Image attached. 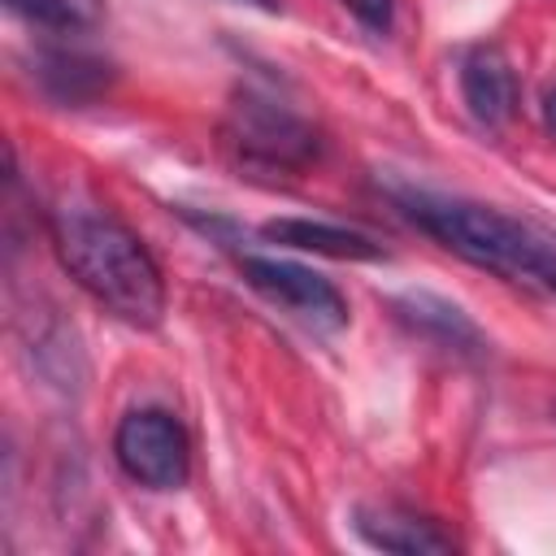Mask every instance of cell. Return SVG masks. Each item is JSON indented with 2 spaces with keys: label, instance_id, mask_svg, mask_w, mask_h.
Returning <instances> with one entry per match:
<instances>
[{
  "label": "cell",
  "instance_id": "1",
  "mask_svg": "<svg viewBox=\"0 0 556 556\" xmlns=\"http://www.w3.org/2000/svg\"><path fill=\"white\" fill-rule=\"evenodd\" d=\"M48 235H52V248H56L61 265L70 269V278L96 304H104L113 317L143 326V330L161 326V317H165L161 265L152 261L143 239L122 217H113L109 208H100L91 200L65 195L48 213Z\"/></svg>",
  "mask_w": 556,
  "mask_h": 556
},
{
  "label": "cell",
  "instance_id": "2",
  "mask_svg": "<svg viewBox=\"0 0 556 556\" xmlns=\"http://www.w3.org/2000/svg\"><path fill=\"white\" fill-rule=\"evenodd\" d=\"M395 204L421 235H430L452 256H460L504 282L556 295V235H547L513 213H500L491 204L460 200V195L395 191Z\"/></svg>",
  "mask_w": 556,
  "mask_h": 556
},
{
  "label": "cell",
  "instance_id": "3",
  "mask_svg": "<svg viewBox=\"0 0 556 556\" xmlns=\"http://www.w3.org/2000/svg\"><path fill=\"white\" fill-rule=\"evenodd\" d=\"M222 143L235 152L239 165L282 169V174H300L321 156V135L313 122H304L287 104H278L261 91H248V87L230 100Z\"/></svg>",
  "mask_w": 556,
  "mask_h": 556
},
{
  "label": "cell",
  "instance_id": "4",
  "mask_svg": "<svg viewBox=\"0 0 556 556\" xmlns=\"http://www.w3.org/2000/svg\"><path fill=\"white\" fill-rule=\"evenodd\" d=\"M113 456L122 473L148 491H178L191 478V439L165 408H135L117 421Z\"/></svg>",
  "mask_w": 556,
  "mask_h": 556
},
{
  "label": "cell",
  "instance_id": "5",
  "mask_svg": "<svg viewBox=\"0 0 556 556\" xmlns=\"http://www.w3.org/2000/svg\"><path fill=\"white\" fill-rule=\"evenodd\" d=\"M239 274L252 291H261L265 300H274L278 308L295 313L300 321L317 326V330H343L348 326V300L339 295V287L295 261H278V256H239Z\"/></svg>",
  "mask_w": 556,
  "mask_h": 556
},
{
  "label": "cell",
  "instance_id": "6",
  "mask_svg": "<svg viewBox=\"0 0 556 556\" xmlns=\"http://www.w3.org/2000/svg\"><path fill=\"white\" fill-rule=\"evenodd\" d=\"M460 100H465L469 117L482 122V126L513 122L521 91H517V74H513V61L504 56V48L478 43V48L465 52V61H460Z\"/></svg>",
  "mask_w": 556,
  "mask_h": 556
},
{
  "label": "cell",
  "instance_id": "7",
  "mask_svg": "<svg viewBox=\"0 0 556 556\" xmlns=\"http://www.w3.org/2000/svg\"><path fill=\"white\" fill-rule=\"evenodd\" d=\"M356 534L378 547V552H400V556H452L456 539L447 530H439L426 517H413L404 508L391 504H361L356 508Z\"/></svg>",
  "mask_w": 556,
  "mask_h": 556
},
{
  "label": "cell",
  "instance_id": "8",
  "mask_svg": "<svg viewBox=\"0 0 556 556\" xmlns=\"http://www.w3.org/2000/svg\"><path fill=\"white\" fill-rule=\"evenodd\" d=\"M261 239L295 248V252L334 256V261H382L387 256V248L374 243L369 235L334 226V222H313V217H269L261 222Z\"/></svg>",
  "mask_w": 556,
  "mask_h": 556
},
{
  "label": "cell",
  "instance_id": "9",
  "mask_svg": "<svg viewBox=\"0 0 556 556\" xmlns=\"http://www.w3.org/2000/svg\"><path fill=\"white\" fill-rule=\"evenodd\" d=\"M391 308L400 313L404 326H413L417 334L434 339L439 348L469 352V356L486 348L482 330H478V326L465 317V308H456L452 300H439V295H430V291H408V295H400Z\"/></svg>",
  "mask_w": 556,
  "mask_h": 556
},
{
  "label": "cell",
  "instance_id": "10",
  "mask_svg": "<svg viewBox=\"0 0 556 556\" xmlns=\"http://www.w3.org/2000/svg\"><path fill=\"white\" fill-rule=\"evenodd\" d=\"M35 74H39L43 91L65 100V104L91 100V96H100L109 87V65L91 61V56H78V52H43Z\"/></svg>",
  "mask_w": 556,
  "mask_h": 556
},
{
  "label": "cell",
  "instance_id": "11",
  "mask_svg": "<svg viewBox=\"0 0 556 556\" xmlns=\"http://www.w3.org/2000/svg\"><path fill=\"white\" fill-rule=\"evenodd\" d=\"M17 17L35 22V26H48L56 35H74V30H91L100 26L104 17V4L100 0H4Z\"/></svg>",
  "mask_w": 556,
  "mask_h": 556
},
{
  "label": "cell",
  "instance_id": "12",
  "mask_svg": "<svg viewBox=\"0 0 556 556\" xmlns=\"http://www.w3.org/2000/svg\"><path fill=\"white\" fill-rule=\"evenodd\" d=\"M343 9L374 35H387L395 22V0H343Z\"/></svg>",
  "mask_w": 556,
  "mask_h": 556
},
{
  "label": "cell",
  "instance_id": "13",
  "mask_svg": "<svg viewBox=\"0 0 556 556\" xmlns=\"http://www.w3.org/2000/svg\"><path fill=\"white\" fill-rule=\"evenodd\" d=\"M543 126L556 139V87H547V96H543Z\"/></svg>",
  "mask_w": 556,
  "mask_h": 556
}]
</instances>
